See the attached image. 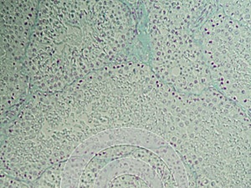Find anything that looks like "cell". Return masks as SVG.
Segmentation results:
<instances>
[{"mask_svg": "<svg viewBox=\"0 0 251 188\" xmlns=\"http://www.w3.org/2000/svg\"><path fill=\"white\" fill-rule=\"evenodd\" d=\"M141 141L135 128L92 136L66 162L60 188H177L165 161Z\"/></svg>", "mask_w": 251, "mask_h": 188, "instance_id": "1", "label": "cell"}]
</instances>
